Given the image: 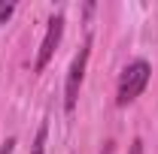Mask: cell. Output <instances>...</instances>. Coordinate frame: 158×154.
I'll return each mask as SVG.
<instances>
[{
    "mask_svg": "<svg viewBox=\"0 0 158 154\" xmlns=\"http://www.w3.org/2000/svg\"><path fill=\"white\" fill-rule=\"evenodd\" d=\"M149 76H152V67H149L146 60H131V64L122 70V79H118L116 106H128V103H134V100L146 91Z\"/></svg>",
    "mask_w": 158,
    "mask_h": 154,
    "instance_id": "6da1fadb",
    "label": "cell"
},
{
    "mask_svg": "<svg viewBox=\"0 0 158 154\" xmlns=\"http://www.w3.org/2000/svg\"><path fill=\"white\" fill-rule=\"evenodd\" d=\"M88 55H91V39H85V45L76 52V58L67 70V85H64V112H73L79 100V88L85 79V67H88Z\"/></svg>",
    "mask_w": 158,
    "mask_h": 154,
    "instance_id": "7a4b0ae2",
    "label": "cell"
},
{
    "mask_svg": "<svg viewBox=\"0 0 158 154\" xmlns=\"http://www.w3.org/2000/svg\"><path fill=\"white\" fill-rule=\"evenodd\" d=\"M61 37H64V15H52L49 18V27H46V37H43V42H40V52H37V64H34V73H43L46 70V64L52 60V55H55V48H58Z\"/></svg>",
    "mask_w": 158,
    "mask_h": 154,
    "instance_id": "3957f363",
    "label": "cell"
},
{
    "mask_svg": "<svg viewBox=\"0 0 158 154\" xmlns=\"http://www.w3.org/2000/svg\"><path fill=\"white\" fill-rule=\"evenodd\" d=\"M12 12H15V3H9V0H0V24H6V21L12 18Z\"/></svg>",
    "mask_w": 158,
    "mask_h": 154,
    "instance_id": "5b68a950",
    "label": "cell"
},
{
    "mask_svg": "<svg viewBox=\"0 0 158 154\" xmlns=\"http://www.w3.org/2000/svg\"><path fill=\"white\" fill-rule=\"evenodd\" d=\"M128 154H143V139H134L131 148H128Z\"/></svg>",
    "mask_w": 158,
    "mask_h": 154,
    "instance_id": "8992f818",
    "label": "cell"
},
{
    "mask_svg": "<svg viewBox=\"0 0 158 154\" xmlns=\"http://www.w3.org/2000/svg\"><path fill=\"white\" fill-rule=\"evenodd\" d=\"M12 148H15V139H6L3 148H0V154H12Z\"/></svg>",
    "mask_w": 158,
    "mask_h": 154,
    "instance_id": "52a82bcc",
    "label": "cell"
},
{
    "mask_svg": "<svg viewBox=\"0 0 158 154\" xmlns=\"http://www.w3.org/2000/svg\"><path fill=\"white\" fill-rule=\"evenodd\" d=\"M46 136H49V124H40V130H37V139H34V148H31V154H43V148H46Z\"/></svg>",
    "mask_w": 158,
    "mask_h": 154,
    "instance_id": "277c9868",
    "label": "cell"
}]
</instances>
